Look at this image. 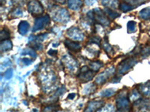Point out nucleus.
I'll use <instances>...</instances> for the list:
<instances>
[{"instance_id":"9d476101","label":"nucleus","mask_w":150,"mask_h":112,"mask_svg":"<svg viewBox=\"0 0 150 112\" xmlns=\"http://www.w3.org/2000/svg\"><path fill=\"white\" fill-rule=\"evenodd\" d=\"M80 5H82L81 2H74V1H70L68 2V6L72 9H77L80 6Z\"/></svg>"},{"instance_id":"f03ea898","label":"nucleus","mask_w":150,"mask_h":112,"mask_svg":"<svg viewBox=\"0 0 150 112\" xmlns=\"http://www.w3.org/2000/svg\"><path fill=\"white\" fill-rule=\"evenodd\" d=\"M48 22H49V17L47 15H45L43 17H40V18H37V20H35V23L34 31L42 29L46 26Z\"/></svg>"},{"instance_id":"f257e3e1","label":"nucleus","mask_w":150,"mask_h":112,"mask_svg":"<svg viewBox=\"0 0 150 112\" xmlns=\"http://www.w3.org/2000/svg\"><path fill=\"white\" fill-rule=\"evenodd\" d=\"M29 10L33 14H41L44 9L40 2H32L29 4Z\"/></svg>"},{"instance_id":"6e6552de","label":"nucleus","mask_w":150,"mask_h":112,"mask_svg":"<svg viewBox=\"0 0 150 112\" xmlns=\"http://www.w3.org/2000/svg\"><path fill=\"white\" fill-rule=\"evenodd\" d=\"M132 7H133L132 5H129V4L126 3V2H121L120 4V9H121L122 11H128V10L133 8Z\"/></svg>"},{"instance_id":"39448f33","label":"nucleus","mask_w":150,"mask_h":112,"mask_svg":"<svg viewBox=\"0 0 150 112\" xmlns=\"http://www.w3.org/2000/svg\"><path fill=\"white\" fill-rule=\"evenodd\" d=\"M134 61V58H130V59H127L125 61H123V62H122L121 65H122V66L121 67V72H125L129 70L130 68L136 63Z\"/></svg>"},{"instance_id":"f8f14e48","label":"nucleus","mask_w":150,"mask_h":112,"mask_svg":"<svg viewBox=\"0 0 150 112\" xmlns=\"http://www.w3.org/2000/svg\"><path fill=\"white\" fill-rule=\"evenodd\" d=\"M135 25H136V23H135L134 22H133V21H130L128 23V31H130V32H134L135 28H136V26H135Z\"/></svg>"},{"instance_id":"0eeeda50","label":"nucleus","mask_w":150,"mask_h":112,"mask_svg":"<svg viewBox=\"0 0 150 112\" xmlns=\"http://www.w3.org/2000/svg\"><path fill=\"white\" fill-rule=\"evenodd\" d=\"M140 17L143 20H149L150 19V8H144L140 12Z\"/></svg>"},{"instance_id":"1a4fd4ad","label":"nucleus","mask_w":150,"mask_h":112,"mask_svg":"<svg viewBox=\"0 0 150 112\" xmlns=\"http://www.w3.org/2000/svg\"><path fill=\"white\" fill-rule=\"evenodd\" d=\"M11 46V43L10 41H2V43H1V49H2V51H5V50L10 49Z\"/></svg>"},{"instance_id":"9b49d317","label":"nucleus","mask_w":150,"mask_h":112,"mask_svg":"<svg viewBox=\"0 0 150 112\" xmlns=\"http://www.w3.org/2000/svg\"><path fill=\"white\" fill-rule=\"evenodd\" d=\"M106 10H107V12H108V13H107V14H108V15L109 16L110 18L115 19L116 17H119V16H120V14H116V12H115V11H113V10H110V8H108V9L107 8V9H106Z\"/></svg>"},{"instance_id":"20e7f679","label":"nucleus","mask_w":150,"mask_h":112,"mask_svg":"<svg viewBox=\"0 0 150 112\" xmlns=\"http://www.w3.org/2000/svg\"><path fill=\"white\" fill-rule=\"evenodd\" d=\"M65 46L69 49H71L74 52H78L81 49V46L78 42H73L70 40L65 41Z\"/></svg>"},{"instance_id":"7ed1b4c3","label":"nucleus","mask_w":150,"mask_h":112,"mask_svg":"<svg viewBox=\"0 0 150 112\" xmlns=\"http://www.w3.org/2000/svg\"><path fill=\"white\" fill-rule=\"evenodd\" d=\"M96 13H95V16H96V20L97 22L100 24H103V25H108L109 24V20H108V17H106L103 12L100 9H96Z\"/></svg>"},{"instance_id":"423d86ee","label":"nucleus","mask_w":150,"mask_h":112,"mask_svg":"<svg viewBox=\"0 0 150 112\" xmlns=\"http://www.w3.org/2000/svg\"><path fill=\"white\" fill-rule=\"evenodd\" d=\"M29 23L26 21H22L21 23L19 24V26H18V29H19V32L21 33V34H26L28 32V29H29Z\"/></svg>"}]
</instances>
